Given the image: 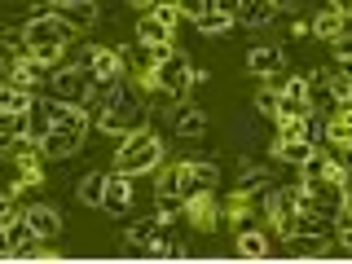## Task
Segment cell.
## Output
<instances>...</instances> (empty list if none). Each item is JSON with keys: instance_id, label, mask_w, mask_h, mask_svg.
I'll list each match as a JSON object with an SVG mask.
<instances>
[{"instance_id": "cell-33", "label": "cell", "mask_w": 352, "mask_h": 264, "mask_svg": "<svg viewBox=\"0 0 352 264\" xmlns=\"http://www.w3.org/2000/svg\"><path fill=\"white\" fill-rule=\"evenodd\" d=\"M256 110H260V115H269V119H278V88H273V84H264L260 93H256Z\"/></svg>"}, {"instance_id": "cell-29", "label": "cell", "mask_w": 352, "mask_h": 264, "mask_svg": "<svg viewBox=\"0 0 352 264\" xmlns=\"http://www.w3.org/2000/svg\"><path fill=\"white\" fill-rule=\"evenodd\" d=\"M18 62H22V53L14 49V44H0V84H14Z\"/></svg>"}, {"instance_id": "cell-18", "label": "cell", "mask_w": 352, "mask_h": 264, "mask_svg": "<svg viewBox=\"0 0 352 264\" xmlns=\"http://www.w3.org/2000/svg\"><path fill=\"white\" fill-rule=\"evenodd\" d=\"M53 14H58L71 31H93L97 27V5H53Z\"/></svg>"}, {"instance_id": "cell-35", "label": "cell", "mask_w": 352, "mask_h": 264, "mask_svg": "<svg viewBox=\"0 0 352 264\" xmlns=\"http://www.w3.org/2000/svg\"><path fill=\"white\" fill-rule=\"evenodd\" d=\"M330 44H335V58H339V62H352V27L344 31V36H335Z\"/></svg>"}, {"instance_id": "cell-26", "label": "cell", "mask_w": 352, "mask_h": 264, "mask_svg": "<svg viewBox=\"0 0 352 264\" xmlns=\"http://www.w3.org/2000/svg\"><path fill=\"white\" fill-rule=\"evenodd\" d=\"M194 27L203 31V36H225V31L234 27V14H220V9H212V14H203Z\"/></svg>"}, {"instance_id": "cell-4", "label": "cell", "mask_w": 352, "mask_h": 264, "mask_svg": "<svg viewBox=\"0 0 352 264\" xmlns=\"http://www.w3.org/2000/svg\"><path fill=\"white\" fill-rule=\"evenodd\" d=\"M146 124H150V102H119V106H110L93 119V128L110 132V137H128V132H137Z\"/></svg>"}, {"instance_id": "cell-36", "label": "cell", "mask_w": 352, "mask_h": 264, "mask_svg": "<svg viewBox=\"0 0 352 264\" xmlns=\"http://www.w3.org/2000/svg\"><path fill=\"white\" fill-rule=\"evenodd\" d=\"M335 242L344 256H352V225H335Z\"/></svg>"}, {"instance_id": "cell-31", "label": "cell", "mask_w": 352, "mask_h": 264, "mask_svg": "<svg viewBox=\"0 0 352 264\" xmlns=\"http://www.w3.org/2000/svg\"><path fill=\"white\" fill-rule=\"evenodd\" d=\"M176 9H181V18L198 22L203 14H212V9H216V0H176Z\"/></svg>"}, {"instance_id": "cell-42", "label": "cell", "mask_w": 352, "mask_h": 264, "mask_svg": "<svg viewBox=\"0 0 352 264\" xmlns=\"http://www.w3.org/2000/svg\"><path fill=\"white\" fill-rule=\"evenodd\" d=\"M49 5H97V0H49Z\"/></svg>"}, {"instance_id": "cell-9", "label": "cell", "mask_w": 352, "mask_h": 264, "mask_svg": "<svg viewBox=\"0 0 352 264\" xmlns=\"http://www.w3.org/2000/svg\"><path fill=\"white\" fill-rule=\"evenodd\" d=\"M216 185H220V168H216V163H185V185H181L185 203H190L194 194H216Z\"/></svg>"}, {"instance_id": "cell-41", "label": "cell", "mask_w": 352, "mask_h": 264, "mask_svg": "<svg viewBox=\"0 0 352 264\" xmlns=\"http://www.w3.org/2000/svg\"><path fill=\"white\" fill-rule=\"evenodd\" d=\"M326 5H335V9H344V14L352 18V0H326Z\"/></svg>"}, {"instance_id": "cell-32", "label": "cell", "mask_w": 352, "mask_h": 264, "mask_svg": "<svg viewBox=\"0 0 352 264\" xmlns=\"http://www.w3.org/2000/svg\"><path fill=\"white\" fill-rule=\"evenodd\" d=\"M150 14H154V18H159V22H163V27H172V31H176V27H181V9H176V0H159V5H154V9H150Z\"/></svg>"}, {"instance_id": "cell-10", "label": "cell", "mask_w": 352, "mask_h": 264, "mask_svg": "<svg viewBox=\"0 0 352 264\" xmlns=\"http://www.w3.org/2000/svg\"><path fill=\"white\" fill-rule=\"evenodd\" d=\"M168 124H172L176 137H207V110L176 102V106H172V115H168Z\"/></svg>"}, {"instance_id": "cell-43", "label": "cell", "mask_w": 352, "mask_h": 264, "mask_svg": "<svg viewBox=\"0 0 352 264\" xmlns=\"http://www.w3.org/2000/svg\"><path fill=\"white\" fill-rule=\"evenodd\" d=\"M278 9H295V0H278Z\"/></svg>"}, {"instance_id": "cell-24", "label": "cell", "mask_w": 352, "mask_h": 264, "mask_svg": "<svg viewBox=\"0 0 352 264\" xmlns=\"http://www.w3.org/2000/svg\"><path fill=\"white\" fill-rule=\"evenodd\" d=\"M27 132H31L36 141H44V137L53 132V115H49V106H44L40 97H36V102H31V110H27Z\"/></svg>"}, {"instance_id": "cell-25", "label": "cell", "mask_w": 352, "mask_h": 264, "mask_svg": "<svg viewBox=\"0 0 352 264\" xmlns=\"http://www.w3.org/2000/svg\"><path fill=\"white\" fill-rule=\"evenodd\" d=\"M80 203H88V207H102V194H106V172H88L84 181H80Z\"/></svg>"}, {"instance_id": "cell-5", "label": "cell", "mask_w": 352, "mask_h": 264, "mask_svg": "<svg viewBox=\"0 0 352 264\" xmlns=\"http://www.w3.org/2000/svg\"><path fill=\"white\" fill-rule=\"evenodd\" d=\"M84 137H88V128H62V124H53V132L40 141V150H44V159H71V154L84 150Z\"/></svg>"}, {"instance_id": "cell-1", "label": "cell", "mask_w": 352, "mask_h": 264, "mask_svg": "<svg viewBox=\"0 0 352 264\" xmlns=\"http://www.w3.org/2000/svg\"><path fill=\"white\" fill-rule=\"evenodd\" d=\"M159 163H163V137L150 124L128 132V137H119V150H115V168L119 172L141 176V172H154Z\"/></svg>"}, {"instance_id": "cell-40", "label": "cell", "mask_w": 352, "mask_h": 264, "mask_svg": "<svg viewBox=\"0 0 352 264\" xmlns=\"http://www.w3.org/2000/svg\"><path fill=\"white\" fill-rule=\"evenodd\" d=\"M238 5H242V0H216L220 14H238Z\"/></svg>"}, {"instance_id": "cell-7", "label": "cell", "mask_w": 352, "mask_h": 264, "mask_svg": "<svg viewBox=\"0 0 352 264\" xmlns=\"http://www.w3.org/2000/svg\"><path fill=\"white\" fill-rule=\"evenodd\" d=\"M71 62L88 66V71H93V80H119V75H128V71H124V53L110 49V44H102V49H93V53H84V58H71Z\"/></svg>"}, {"instance_id": "cell-15", "label": "cell", "mask_w": 352, "mask_h": 264, "mask_svg": "<svg viewBox=\"0 0 352 264\" xmlns=\"http://www.w3.org/2000/svg\"><path fill=\"white\" fill-rule=\"evenodd\" d=\"M278 18V0H242L234 22H242V27H269V22Z\"/></svg>"}, {"instance_id": "cell-2", "label": "cell", "mask_w": 352, "mask_h": 264, "mask_svg": "<svg viewBox=\"0 0 352 264\" xmlns=\"http://www.w3.org/2000/svg\"><path fill=\"white\" fill-rule=\"evenodd\" d=\"M150 88H159V93H168L172 102H185V97L194 93V66H190V58L185 53H168V58H159L154 62V71H150V80H146Z\"/></svg>"}, {"instance_id": "cell-38", "label": "cell", "mask_w": 352, "mask_h": 264, "mask_svg": "<svg viewBox=\"0 0 352 264\" xmlns=\"http://www.w3.org/2000/svg\"><path fill=\"white\" fill-rule=\"evenodd\" d=\"M0 260H14V247H9V234H5V225H0Z\"/></svg>"}, {"instance_id": "cell-12", "label": "cell", "mask_w": 352, "mask_h": 264, "mask_svg": "<svg viewBox=\"0 0 352 264\" xmlns=\"http://www.w3.org/2000/svg\"><path fill=\"white\" fill-rule=\"evenodd\" d=\"M185 220H194L198 234H212L220 225V207L212 203V194H194L190 203H185Z\"/></svg>"}, {"instance_id": "cell-20", "label": "cell", "mask_w": 352, "mask_h": 264, "mask_svg": "<svg viewBox=\"0 0 352 264\" xmlns=\"http://www.w3.org/2000/svg\"><path fill=\"white\" fill-rule=\"evenodd\" d=\"M313 150H317V146H313V141H304V137H295V141H273V159L291 163V168H300V163H304Z\"/></svg>"}, {"instance_id": "cell-30", "label": "cell", "mask_w": 352, "mask_h": 264, "mask_svg": "<svg viewBox=\"0 0 352 264\" xmlns=\"http://www.w3.org/2000/svg\"><path fill=\"white\" fill-rule=\"evenodd\" d=\"M300 128H304V141H313V146H322V141H326V119L317 115V110H308V115L300 119Z\"/></svg>"}, {"instance_id": "cell-39", "label": "cell", "mask_w": 352, "mask_h": 264, "mask_svg": "<svg viewBox=\"0 0 352 264\" xmlns=\"http://www.w3.org/2000/svg\"><path fill=\"white\" fill-rule=\"evenodd\" d=\"M128 5H132V9H137V14H150V9H154V5H159V0H128Z\"/></svg>"}, {"instance_id": "cell-28", "label": "cell", "mask_w": 352, "mask_h": 264, "mask_svg": "<svg viewBox=\"0 0 352 264\" xmlns=\"http://www.w3.org/2000/svg\"><path fill=\"white\" fill-rule=\"evenodd\" d=\"M154 212H159L163 220L185 216V194H154Z\"/></svg>"}, {"instance_id": "cell-23", "label": "cell", "mask_w": 352, "mask_h": 264, "mask_svg": "<svg viewBox=\"0 0 352 264\" xmlns=\"http://www.w3.org/2000/svg\"><path fill=\"white\" fill-rule=\"evenodd\" d=\"M273 185V172L269 168H251V163H242V176H238V190L242 194H264Z\"/></svg>"}, {"instance_id": "cell-13", "label": "cell", "mask_w": 352, "mask_h": 264, "mask_svg": "<svg viewBox=\"0 0 352 264\" xmlns=\"http://www.w3.org/2000/svg\"><path fill=\"white\" fill-rule=\"evenodd\" d=\"M22 216L31 220V229H36V234H40L44 242H53V238L62 234V216L53 212L49 203H31V207H22Z\"/></svg>"}, {"instance_id": "cell-17", "label": "cell", "mask_w": 352, "mask_h": 264, "mask_svg": "<svg viewBox=\"0 0 352 264\" xmlns=\"http://www.w3.org/2000/svg\"><path fill=\"white\" fill-rule=\"evenodd\" d=\"M326 242L330 238H322V234H291V238H282V247L295 260H317V256H326Z\"/></svg>"}, {"instance_id": "cell-37", "label": "cell", "mask_w": 352, "mask_h": 264, "mask_svg": "<svg viewBox=\"0 0 352 264\" xmlns=\"http://www.w3.org/2000/svg\"><path fill=\"white\" fill-rule=\"evenodd\" d=\"M14 141H18L14 128H0V159H9V154H14Z\"/></svg>"}, {"instance_id": "cell-16", "label": "cell", "mask_w": 352, "mask_h": 264, "mask_svg": "<svg viewBox=\"0 0 352 264\" xmlns=\"http://www.w3.org/2000/svg\"><path fill=\"white\" fill-rule=\"evenodd\" d=\"M154 62H159V53H154V44H132V49L124 53V71L132 75V80H150V71H154Z\"/></svg>"}, {"instance_id": "cell-34", "label": "cell", "mask_w": 352, "mask_h": 264, "mask_svg": "<svg viewBox=\"0 0 352 264\" xmlns=\"http://www.w3.org/2000/svg\"><path fill=\"white\" fill-rule=\"evenodd\" d=\"M14 216H22V207H18V194H0V225H9Z\"/></svg>"}, {"instance_id": "cell-21", "label": "cell", "mask_w": 352, "mask_h": 264, "mask_svg": "<svg viewBox=\"0 0 352 264\" xmlns=\"http://www.w3.org/2000/svg\"><path fill=\"white\" fill-rule=\"evenodd\" d=\"M172 36H176V31L163 27L154 14H141V18H137V40H141V44H172Z\"/></svg>"}, {"instance_id": "cell-6", "label": "cell", "mask_w": 352, "mask_h": 264, "mask_svg": "<svg viewBox=\"0 0 352 264\" xmlns=\"http://www.w3.org/2000/svg\"><path fill=\"white\" fill-rule=\"evenodd\" d=\"M132 207V172H106V194H102V212L106 216H128Z\"/></svg>"}, {"instance_id": "cell-11", "label": "cell", "mask_w": 352, "mask_h": 264, "mask_svg": "<svg viewBox=\"0 0 352 264\" xmlns=\"http://www.w3.org/2000/svg\"><path fill=\"white\" fill-rule=\"evenodd\" d=\"M352 27V18L344 14V9H335V5H326V9H317V18L308 22V36H317V40H335V36H344V31Z\"/></svg>"}, {"instance_id": "cell-27", "label": "cell", "mask_w": 352, "mask_h": 264, "mask_svg": "<svg viewBox=\"0 0 352 264\" xmlns=\"http://www.w3.org/2000/svg\"><path fill=\"white\" fill-rule=\"evenodd\" d=\"M181 185H185V163H172V168H163L154 194H181Z\"/></svg>"}, {"instance_id": "cell-19", "label": "cell", "mask_w": 352, "mask_h": 264, "mask_svg": "<svg viewBox=\"0 0 352 264\" xmlns=\"http://www.w3.org/2000/svg\"><path fill=\"white\" fill-rule=\"evenodd\" d=\"M31 102H36V93H31V88H22V84H0V110H5V115H27Z\"/></svg>"}, {"instance_id": "cell-22", "label": "cell", "mask_w": 352, "mask_h": 264, "mask_svg": "<svg viewBox=\"0 0 352 264\" xmlns=\"http://www.w3.org/2000/svg\"><path fill=\"white\" fill-rule=\"evenodd\" d=\"M238 256H247V260H264V256H269V238H264L256 225L238 229Z\"/></svg>"}, {"instance_id": "cell-3", "label": "cell", "mask_w": 352, "mask_h": 264, "mask_svg": "<svg viewBox=\"0 0 352 264\" xmlns=\"http://www.w3.org/2000/svg\"><path fill=\"white\" fill-rule=\"evenodd\" d=\"M49 97H58V102H71V106H84L88 102V93H93V71L80 62H71V66H53V75H49Z\"/></svg>"}, {"instance_id": "cell-14", "label": "cell", "mask_w": 352, "mask_h": 264, "mask_svg": "<svg viewBox=\"0 0 352 264\" xmlns=\"http://www.w3.org/2000/svg\"><path fill=\"white\" fill-rule=\"evenodd\" d=\"M282 66H286V58H282L278 44H260V49L247 53V71L256 75V80H264V75H278Z\"/></svg>"}, {"instance_id": "cell-8", "label": "cell", "mask_w": 352, "mask_h": 264, "mask_svg": "<svg viewBox=\"0 0 352 264\" xmlns=\"http://www.w3.org/2000/svg\"><path fill=\"white\" fill-rule=\"evenodd\" d=\"M308 115V80H282L278 88V119H304Z\"/></svg>"}]
</instances>
